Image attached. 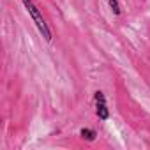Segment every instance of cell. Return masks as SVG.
<instances>
[{
  "mask_svg": "<svg viewBox=\"0 0 150 150\" xmlns=\"http://www.w3.org/2000/svg\"><path fill=\"white\" fill-rule=\"evenodd\" d=\"M108 4H110V9H111V13H113L115 16H120L122 9H120V2H118V0H108Z\"/></svg>",
  "mask_w": 150,
  "mask_h": 150,
  "instance_id": "277c9868",
  "label": "cell"
},
{
  "mask_svg": "<svg viewBox=\"0 0 150 150\" xmlns=\"http://www.w3.org/2000/svg\"><path fill=\"white\" fill-rule=\"evenodd\" d=\"M94 101H106V96H104V92L97 90V92L94 94Z\"/></svg>",
  "mask_w": 150,
  "mask_h": 150,
  "instance_id": "5b68a950",
  "label": "cell"
},
{
  "mask_svg": "<svg viewBox=\"0 0 150 150\" xmlns=\"http://www.w3.org/2000/svg\"><path fill=\"white\" fill-rule=\"evenodd\" d=\"M96 115L99 120H108L110 118V110L106 106V101H96Z\"/></svg>",
  "mask_w": 150,
  "mask_h": 150,
  "instance_id": "7a4b0ae2",
  "label": "cell"
},
{
  "mask_svg": "<svg viewBox=\"0 0 150 150\" xmlns=\"http://www.w3.org/2000/svg\"><path fill=\"white\" fill-rule=\"evenodd\" d=\"M80 138H81V139H85V141H88V143H92V141H96V138H97V132H96L94 129L83 127V129L80 131Z\"/></svg>",
  "mask_w": 150,
  "mask_h": 150,
  "instance_id": "3957f363",
  "label": "cell"
},
{
  "mask_svg": "<svg viewBox=\"0 0 150 150\" xmlns=\"http://www.w3.org/2000/svg\"><path fill=\"white\" fill-rule=\"evenodd\" d=\"M23 2V6H25V9L28 11V14H30V18H32V21L35 23V27H37V30H39V34L44 37V41H51L53 39V32H51V28H50V25L46 23V20H44V16H42V13L39 11V7L32 2V0H21Z\"/></svg>",
  "mask_w": 150,
  "mask_h": 150,
  "instance_id": "6da1fadb",
  "label": "cell"
}]
</instances>
